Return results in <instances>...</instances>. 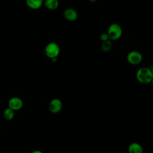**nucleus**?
I'll use <instances>...</instances> for the list:
<instances>
[{
  "label": "nucleus",
  "instance_id": "nucleus-7",
  "mask_svg": "<svg viewBox=\"0 0 153 153\" xmlns=\"http://www.w3.org/2000/svg\"><path fill=\"white\" fill-rule=\"evenodd\" d=\"M63 17L69 22H74L78 18V13L75 10L71 8H68L63 11Z\"/></svg>",
  "mask_w": 153,
  "mask_h": 153
},
{
  "label": "nucleus",
  "instance_id": "nucleus-8",
  "mask_svg": "<svg viewBox=\"0 0 153 153\" xmlns=\"http://www.w3.org/2000/svg\"><path fill=\"white\" fill-rule=\"evenodd\" d=\"M128 153H143L142 145L137 142H132L128 146Z\"/></svg>",
  "mask_w": 153,
  "mask_h": 153
},
{
  "label": "nucleus",
  "instance_id": "nucleus-15",
  "mask_svg": "<svg viewBox=\"0 0 153 153\" xmlns=\"http://www.w3.org/2000/svg\"><path fill=\"white\" fill-rule=\"evenodd\" d=\"M89 2H96L97 0H88Z\"/></svg>",
  "mask_w": 153,
  "mask_h": 153
},
{
  "label": "nucleus",
  "instance_id": "nucleus-14",
  "mask_svg": "<svg viewBox=\"0 0 153 153\" xmlns=\"http://www.w3.org/2000/svg\"><path fill=\"white\" fill-rule=\"evenodd\" d=\"M30 153H43V152L39 150H35V151H33L32 152H31Z\"/></svg>",
  "mask_w": 153,
  "mask_h": 153
},
{
  "label": "nucleus",
  "instance_id": "nucleus-2",
  "mask_svg": "<svg viewBox=\"0 0 153 153\" xmlns=\"http://www.w3.org/2000/svg\"><path fill=\"white\" fill-rule=\"evenodd\" d=\"M106 33L110 41H117L121 37L123 29L120 25L114 23L109 26Z\"/></svg>",
  "mask_w": 153,
  "mask_h": 153
},
{
  "label": "nucleus",
  "instance_id": "nucleus-12",
  "mask_svg": "<svg viewBox=\"0 0 153 153\" xmlns=\"http://www.w3.org/2000/svg\"><path fill=\"white\" fill-rule=\"evenodd\" d=\"M112 48V42L111 41L107 40L106 41L102 42L101 45V49L103 52H109Z\"/></svg>",
  "mask_w": 153,
  "mask_h": 153
},
{
  "label": "nucleus",
  "instance_id": "nucleus-13",
  "mask_svg": "<svg viewBox=\"0 0 153 153\" xmlns=\"http://www.w3.org/2000/svg\"><path fill=\"white\" fill-rule=\"evenodd\" d=\"M100 39L102 41V42H104V41H106L107 40H109V38H108V36L106 33H102L100 35Z\"/></svg>",
  "mask_w": 153,
  "mask_h": 153
},
{
  "label": "nucleus",
  "instance_id": "nucleus-10",
  "mask_svg": "<svg viewBox=\"0 0 153 153\" xmlns=\"http://www.w3.org/2000/svg\"><path fill=\"white\" fill-rule=\"evenodd\" d=\"M43 5L49 10H55L59 5V0H44Z\"/></svg>",
  "mask_w": 153,
  "mask_h": 153
},
{
  "label": "nucleus",
  "instance_id": "nucleus-5",
  "mask_svg": "<svg viewBox=\"0 0 153 153\" xmlns=\"http://www.w3.org/2000/svg\"><path fill=\"white\" fill-rule=\"evenodd\" d=\"M62 102L57 98L53 99L48 104L49 111L53 114H57L60 112L62 109Z\"/></svg>",
  "mask_w": 153,
  "mask_h": 153
},
{
  "label": "nucleus",
  "instance_id": "nucleus-4",
  "mask_svg": "<svg viewBox=\"0 0 153 153\" xmlns=\"http://www.w3.org/2000/svg\"><path fill=\"white\" fill-rule=\"evenodd\" d=\"M126 59L127 62L130 65H137L141 63L143 60V56L139 51L133 50L127 54Z\"/></svg>",
  "mask_w": 153,
  "mask_h": 153
},
{
  "label": "nucleus",
  "instance_id": "nucleus-11",
  "mask_svg": "<svg viewBox=\"0 0 153 153\" xmlns=\"http://www.w3.org/2000/svg\"><path fill=\"white\" fill-rule=\"evenodd\" d=\"M3 116L5 120L7 121H10L13 120L14 117V111L8 107L4 111Z\"/></svg>",
  "mask_w": 153,
  "mask_h": 153
},
{
  "label": "nucleus",
  "instance_id": "nucleus-9",
  "mask_svg": "<svg viewBox=\"0 0 153 153\" xmlns=\"http://www.w3.org/2000/svg\"><path fill=\"white\" fill-rule=\"evenodd\" d=\"M27 7L32 10L39 9L43 5L44 0H25Z\"/></svg>",
  "mask_w": 153,
  "mask_h": 153
},
{
  "label": "nucleus",
  "instance_id": "nucleus-1",
  "mask_svg": "<svg viewBox=\"0 0 153 153\" xmlns=\"http://www.w3.org/2000/svg\"><path fill=\"white\" fill-rule=\"evenodd\" d=\"M136 78L137 81L143 84L151 83L153 79L152 69L148 67H141L136 72Z\"/></svg>",
  "mask_w": 153,
  "mask_h": 153
},
{
  "label": "nucleus",
  "instance_id": "nucleus-3",
  "mask_svg": "<svg viewBox=\"0 0 153 153\" xmlns=\"http://www.w3.org/2000/svg\"><path fill=\"white\" fill-rule=\"evenodd\" d=\"M60 47L57 43L55 42H50L48 43L45 47V54L50 59L57 58L60 54Z\"/></svg>",
  "mask_w": 153,
  "mask_h": 153
},
{
  "label": "nucleus",
  "instance_id": "nucleus-6",
  "mask_svg": "<svg viewBox=\"0 0 153 153\" xmlns=\"http://www.w3.org/2000/svg\"><path fill=\"white\" fill-rule=\"evenodd\" d=\"M8 108L15 111L20 110L23 106V102L22 99L19 97H13L10 98L8 102Z\"/></svg>",
  "mask_w": 153,
  "mask_h": 153
}]
</instances>
